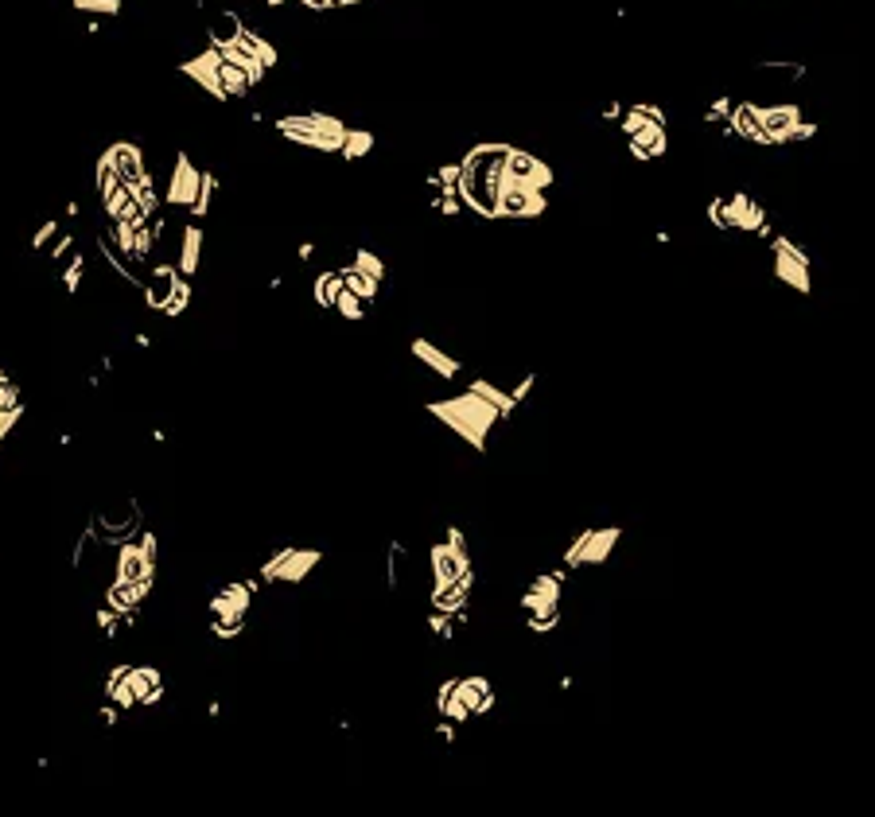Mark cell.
<instances>
[{
  "mask_svg": "<svg viewBox=\"0 0 875 817\" xmlns=\"http://www.w3.org/2000/svg\"><path fill=\"white\" fill-rule=\"evenodd\" d=\"M187 304H191V277H183L179 269H175L172 277V292H168V304H164V316H183L187 312Z\"/></svg>",
  "mask_w": 875,
  "mask_h": 817,
  "instance_id": "obj_32",
  "label": "cell"
},
{
  "mask_svg": "<svg viewBox=\"0 0 875 817\" xmlns=\"http://www.w3.org/2000/svg\"><path fill=\"white\" fill-rule=\"evenodd\" d=\"M125 681H129L137 709H152L164 701V674L156 666H125Z\"/></svg>",
  "mask_w": 875,
  "mask_h": 817,
  "instance_id": "obj_12",
  "label": "cell"
},
{
  "mask_svg": "<svg viewBox=\"0 0 875 817\" xmlns=\"http://www.w3.org/2000/svg\"><path fill=\"white\" fill-rule=\"evenodd\" d=\"M105 156H109V164H113V172H117L121 183H140V179L148 176V172H144V152H140L133 141L109 144Z\"/></svg>",
  "mask_w": 875,
  "mask_h": 817,
  "instance_id": "obj_19",
  "label": "cell"
},
{
  "mask_svg": "<svg viewBox=\"0 0 875 817\" xmlns=\"http://www.w3.org/2000/svg\"><path fill=\"white\" fill-rule=\"evenodd\" d=\"M623 530L619 526H603V530L588 533V549H584V565H607V557L615 553Z\"/></svg>",
  "mask_w": 875,
  "mask_h": 817,
  "instance_id": "obj_25",
  "label": "cell"
},
{
  "mask_svg": "<svg viewBox=\"0 0 875 817\" xmlns=\"http://www.w3.org/2000/svg\"><path fill=\"white\" fill-rule=\"evenodd\" d=\"M210 631H214V639H222V642L238 639L245 631V615H214Z\"/></svg>",
  "mask_w": 875,
  "mask_h": 817,
  "instance_id": "obj_37",
  "label": "cell"
},
{
  "mask_svg": "<svg viewBox=\"0 0 875 817\" xmlns=\"http://www.w3.org/2000/svg\"><path fill=\"white\" fill-rule=\"evenodd\" d=\"M105 697L113 709H137L133 693H129V681H125V666H113V674L105 681Z\"/></svg>",
  "mask_w": 875,
  "mask_h": 817,
  "instance_id": "obj_30",
  "label": "cell"
},
{
  "mask_svg": "<svg viewBox=\"0 0 875 817\" xmlns=\"http://www.w3.org/2000/svg\"><path fill=\"white\" fill-rule=\"evenodd\" d=\"M623 109H627L623 102H611V106L603 109V121H619V117H623Z\"/></svg>",
  "mask_w": 875,
  "mask_h": 817,
  "instance_id": "obj_57",
  "label": "cell"
},
{
  "mask_svg": "<svg viewBox=\"0 0 875 817\" xmlns=\"http://www.w3.org/2000/svg\"><path fill=\"white\" fill-rule=\"evenodd\" d=\"M545 211H549V195L545 191H533V187L510 183V179L498 183L494 218H541Z\"/></svg>",
  "mask_w": 875,
  "mask_h": 817,
  "instance_id": "obj_7",
  "label": "cell"
},
{
  "mask_svg": "<svg viewBox=\"0 0 875 817\" xmlns=\"http://www.w3.org/2000/svg\"><path fill=\"white\" fill-rule=\"evenodd\" d=\"M253 592H257L253 580H245V584H222V588L210 596V615H249Z\"/></svg>",
  "mask_w": 875,
  "mask_h": 817,
  "instance_id": "obj_18",
  "label": "cell"
},
{
  "mask_svg": "<svg viewBox=\"0 0 875 817\" xmlns=\"http://www.w3.org/2000/svg\"><path fill=\"white\" fill-rule=\"evenodd\" d=\"M179 74H187L191 82H199L214 102H230L226 90H222V82H218V51H214V47H207V51L195 55V59H187V63L179 67Z\"/></svg>",
  "mask_w": 875,
  "mask_h": 817,
  "instance_id": "obj_13",
  "label": "cell"
},
{
  "mask_svg": "<svg viewBox=\"0 0 875 817\" xmlns=\"http://www.w3.org/2000/svg\"><path fill=\"white\" fill-rule=\"evenodd\" d=\"M409 351H413V358H417L420 366H428V370H432L436 378H444V382H455V378H459V370H463V366H459V362H455L448 351H440L432 339H413V347H409Z\"/></svg>",
  "mask_w": 875,
  "mask_h": 817,
  "instance_id": "obj_21",
  "label": "cell"
},
{
  "mask_svg": "<svg viewBox=\"0 0 875 817\" xmlns=\"http://www.w3.org/2000/svg\"><path fill=\"white\" fill-rule=\"evenodd\" d=\"M199 179H203V172L195 168V160H191L187 152H179V156H175L172 179H168V195H164V203H168V207H183V211H191V207H195V195H199Z\"/></svg>",
  "mask_w": 875,
  "mask_h": 817,
  "instance_id": "obj_9",
  "label": "cell"
},
{
  "mask_svg": "<svg viewBox=\"0 0 875 817\" xmlns=\"http://www.w3.org/2000/svg\"><path fill=\"white\" fill-rule=\"evenodd\" d=\"M172 277H175V265H156V269H152V281H140L144 304H148L152 312H164L168 292H172Z\"/></svg>",
  "mask_w": 875,
  "mask_h": 817,
  "instance_id": "obj_24",
  "label": "cell"
},
{
  "mask_svg": "<svg viewBox=\"0 0 875 817\" xmlns=\"http://www.w3.org/2000/svg\"><path fill=\"white\" fill-rule=\"evenodd\" d=\"M665 152H669V133H665L662 121H642L630 133V156L634 160H658Z\"/></svg>",
  "mask_w": 875,
  "mask_h": 817,
  "instance_id": "obj_17",
  "label": "cell"
},
{
  "mask_svg": "<svg viewBox=\"0 0 875 817\" xmlns=\"http://www.w3.org/2000/svg\"><path fill=\"white\" fill-rule=\"evenodd\" d=\"M55 238H59V242H55V246H51V261H63V257H70V242H74V238H70V234H55Z\"/></svg>",
  "mask_w": 875,
  "mask_h": 817,
  "instance_id": "obj_56",
  "label": "cell"
},
{
  "mask_svg": "<svg viewBox=\"0 0 875 817\" xmlns=\"http://www.w3.org/2000/svg\"><path fill=\"white\" fill-rule=\"evenodd\" d=\"M467 390H471V393H479V397H483V401H490V405H494V409H498V417H502V421H506V417H510V413H514V409H518V405H514V401H510V393L502 390V386H494V382H490V378H475V382H471V386H467Z\"/></svg>",
  "mask_w": 875,
  "mask_h": 817,
  "instance_id": "obj_28",
  "label": "cell"
},
{
  "mask_svg": "<svg viewBox=\"0 0 875 817\" xmlns=\"http://www.w3.org/2000/svg\"><path fill=\"white\" fill-rule=\"evenodd\" d=\"M724 218H728V230L759 234V238H770V234H774L770 222H767V211H763V203H755L747 191H732V195H724Z\"/></svg>",
  "mask_w": 875,
  "mask_h": 817,
  "instance_id": "obj_8",
  "label": "cell"
},
{
  "mask_svg": "<svg viewBox=\"0 0 875 817\" xmlns=\"http://www.w3.org/2000/svg\"><path fill=\"white\" fill-rule=\"evenodd\" d=\"M432 211H440L444 218H455V214H463V199H459L455 191H436V199H432Z\"/></svg>",
  "mask_w": 875,
  "mask_h": 817,
  "instance_id": "obj_45",
  "label": "cell"
},
{
  "mask_svg": "<svg viewBox=\"0 0 875 817\" xmlns=\"http://www.w3.org/2000/svg\"><path fill=\"white\" fill-rule=\"evenodd\" d=\"M817 133H821V129H817V121H798V125H794V133H790V144H798V141H813V137H817Z\"/></svg>",
  "mask_w": 875,
  "mask_h": 817,
  "instance_id": "obj_53",
  "label": "cell"
},
{
  "mask_svg": "<svg viewBox=\"0 0 875 817\" xmlns=\"http://www.w3.org/2000/svg\"><path fill=\"white\" fill-rule=\"evenodd\" d=\"M222 51V59H230V63H238L249 78H253V86H261V78H265V63L253 55V47L245 43V28H242V36L234 39V43H226V47H218Z\"/></svg>",
  "mask_w": 875,
  "mask_h": 817,
  "instance_id": "obj_23",
  "label": "cell"
},
{
  "mask_svg": "<svg viewBox=\"0 0 875 817\" xmlns=\"http://www.w3.org/2000/svg\"><path fill=\"white\" fill-rule=\"evenodd\" d=\"M343 273V288L347 292H354L362 304H374L378 300V288H382V281H374V277H366V273H358L354 265H347V269H339Z\"/></svg>",
  "mask_w": 875,
  "mask_h": 817,
  "instance_id": "obj_29",
  "label": "cell"
},
{
  "mask_svg": "<svg viewBox=\"0 0 875 817\" xmlns=\"http://www.w3.org/2000/svg\"><path fill=\"white\" fill-rule=\"evenodd\" d=\"M533 386H537V374H525L522 382H518L514 390H506V393H510V401H514V405H525V397L533 393Z\"/></svg>",
  "mask_w": 875,
  "mask_h": 817,
  "instance_id": "obj_51",
  "label": "cell"
},
{
  "mask_svg": "<svg viewBox=\"0 0 875 817\" xmlns=\"http://www.w3.org/2000/svg\"><path fill=\"white\" fill-rule=\"evenodd\" d=\"M732 102L735 98H716V102L708 106V113H704V121H708V125H724L728 113H732Z\"/></svg>",
  "mask_w": 875,
  "mask_h": 817,
  "instance_id": "obj_50",
  "label": "cell"
},
{
  "mask_svg": "<svg viewBox=\"0 0 875 817\" xmlns=\"http://www.w3.org/2000/svg\"><path fill=\"white\" fill-rule=\"evenodd\" d=\"M242 16L238 12H218L214 16V24L207 28V36H210V47H226V43H234V39L242 36Z\"/></svg>",
  "mask_w": 875,
  "mask_h": 817,
  "instance_id": "obj_27",
  "label": "cell"
},
{
  "mask_svg": "<svg viewBox=\"0 0 875 817\" xmlns=\"http://www.w3.org/2000/svg\"><path fill=\"white\" fill-rule=\"evenodd\" d=\"M339 292H343V273H339V269H331V273H319V277H315L312 296H315V304H319V308H331Z\"/></svg>",
  "mask_w": 875,
  "mask_h": 817,
  "instance_id": "obj_31",
  "label": "cell"
},
{
  "mask_svg": "<svg viewBox=\"0 0 875 817\" xmlns=\"http://www.w3.org/2000/svg\"><path fill=\"white\" fill-rule=\"evenodd\" d=\"M502 179L522 183V187H533V191H549V187L557 183V172H553L541 156H533V152H525V148H514V144H510V152H506V160H502Z\"/></svg>",
  "mask_w": 875,
  "mask_h": 817,
  "instance_id": "obj_6",
  "label": "cell"
},
{
  "mask_svg": "<svg viewBox=\"0 0 875 817\" xmlns=\"http://www.w3.org/2000/svg\"><path fill=\"white\" fill-rule=\"evenodd\" d=\"M327 8H347V4H362V0H323Z\"/></svg>",
  "mask_w": 875,
  "mask_h": 817,
  "instance_id": "obj_58",
  "label": "cell"
},
{
  "mask_svg": "<svg viewBox=\"0 0 875 817\" xmlns=\"http://www.w3.org/2000/svg\"><path fill=\"white\" fill-rule=\"evenodd\" d=\"M455 179H459V164H444L428 176V187L432 191H455Z\"/></svg>",
  "mask_w": 875,
  "mask_h": 817,
  "instance_id": "obj_44",
  "label": "cell"
},
{
  "mask_svg": "<svg viewBox=\"0 0 875 817\" xmlns=\"http://www.w3.org/2000/svg\"><path fill=\"white\" fill-rule=\"evenodd\" d=\"M588 533H592V526L588 530H580L576 537H572V545L564 549V569H580L584 565V549H588Z\"/></svg>",
  "mask_w": 875,
  "mask_h": 817,
  "instance_id": "obj_42",
  "label": "cell"
},
{
  "mask_svg": "<svg viewBox=\"0 0 875 817\" xmlns=\"http://www.w3.org/2000/svg\"><path fill=\"white\" fill-rule=\"evenodd\" d=\"M358 273H366V277H374V281H385V261L374 253V249L358 246L354 249V261H350Z\"/></svg>",
  "mask_w": 875,
  "mask_h": 817,
  "instance_id": "obj_36",
  "label": "cell"
},
{
  "mask_svg": "<svg viewBox=\"0 0 875 817\" xmlns=\"http://www.w3.org/2000/svg\"><path fill=\"white\" fill-rule=\"evenodd\" d=\"M156 533L144 530L140 541H121L117 545V580L125 584H156Z\"/></svg>",
  "mask_w": 875,
  "mask_h": 817,
  "instance_id": "obj_4",
  "label": "cell"
},
{
  "mask_svg": "<svg viewBox=\"0 0 875 817\" xmlns=\"http://www.w3.org/2000/svg\"><path fill=\"white\" fill-rule=\"evenodd\" d=\"M148 592H152V584H125V580H113L109 592H105V607H109L113 615H121L125 623H133V615H137L140 604L148 600Z\"/></svg>",
  "mask_w": 875,
  "mask_h": 817,
  "instance_id": "obj_16",
  "label": "cell"
},
{
  "mask_svg": "<svg viewBox=\"0 0 875 817\" xmlns=\"http://www.w3.org/2000/svg\"><path fill=\"white\" fill-rule=\"evenodd\" d=\"M428 417L444 421V428H452L455 436H459L467 448H475V452H487L490 428L502 421L498 409L471 390L444 397V401H428Z\"/></svg>",
  "mask_w": 875,
  "mask_h": 817,
  "instance_id": "obj_1",
  "label": "cell"
},
{
  "mask_svg": "<svg viewBox=\"0 0 875 817\" xmlns=\"http://www.w3.org/2000/svg\"><path fill=\"white\" fill-rule=\"evenodd\" d=\"M471 588H475V569L467 572L452 588H436L432 592V611L452 615L455 623H467V607H471Z\"/></svg>",
  "mask_w": 875,
  "mask_h": 817,
  "instance_id": "obj_15",
  "label": "cell"
},
{
  "mask_svg": "<svg viewBox=\"0 0 875 817\" xmlns=\"http://www.w3.org/2000/svg\"><path fill=\"white\" fill-rule=\"evenodd\" d=\"M455 732H459V724L448 720V716H440L436 720V736H440V744H455Z\"/></svg>",
  "mask_w": 875,
  "mask_h": 817,
  "instance_id": "obj_55",
  "label": "cell"
},
{
  "mask_svg": "<svg viewBox=\"0 0 875 817\" xmlns=\"http://www.w3.org/2000/svg\"><path fill=\"white\" fill-rule=\"evenodd\" d=\"M724 129H728V137H739V141H747V144L770 148L767 133H763V125H759V113H755V102H732V113H728Z\"/></svg>",
  "mask_w": 875,
  "mask_h": 817,
  "instance_id": "obj_14",
  "label": "cell"
},
{
  "mask_svg": "<svg viewBox=\"0 0 875 817\" xmlns=\"http://www.w3.org/2000/svg\"><path fill=\"white\" fill-rule=\"evenodd\" d=\"M24 417V405H16V409H0V444H4V436H8V428L16 425Z\"/></svg>",
  "mask_w": 875,
  "mask_h": 817,
  "instance_id": "obj_54",
  "label": "cell"
},
{
  "mask_svg": "<svg viewBox=\"0 0 875 817\" xmlns=\"http://www.w3.org/2000/svg\"><path fill=\"white\" fill-rule=\"evenodd\" d=\"M117 183H121V179H117V172H113L109 156L102 152V160H98V195H102V203L109 199V195H113V191H117Z\"/></svg>",
  "mask_w": 875,
  "mask_h": 817,
  "instance_id": "obj_43",
  "label": "cell"
},
{
  "mask_svg": "<svg viewBox=\"0 0 875 817\" xmlns=\"http://www.w3.org/2000/svg\"><path fill=\"white\" fill-rule=\"evenodd\" d=\"M428 557H432V592L436 588H452V584H459L471 572V553H459L448 541H436Z\"/></svg>",
  "mask_w": 875,
  "mask_h": 817,
  "instance_id": "obj_11",
  "label": "cell"
},
{
  "mask_svg": "<svg viewBox=\"0 0 875 817\" xmlns=\"http://www.w3.org/2000/svg\"><path fill=\"white\" fill-rule=\"evenodd\" d=\"M755 113H759V125L767 133L770 148H786L794 125L802 121V106H794V102H778V106H759L755 102Z\"/></svg>",
  "mask_w": 875,
  "mask_h": 817,
  "instance_id": "obj_10",
  "label": "cell"
},
{
  "mask_svg": "<svg viewBox=\"0 0 875 817\" xmlns=\"http://www.w3.org/2000/svg\"><path fill=\"white\" fill-rule=\"evenodd\" d=\"M494 709V681L490 677H455L452 693L444 697V705L436 709V716H448L455 724H467L471 716H487Z\"/></svg>",
  "mask_w": 875,
  "mask_h": 817,
  "instance_id": "obj_2",
  "label": "cell"
},
{
  "mask_svg": "<svg viewBox=\"0 0 875 817\" xmlns=\"http://www.w3.org/2000/svg\"><path fill=\"white\" fill-rule=\"evenodd\" d=\"M82 273H86V257H82V253H70V261L63 265V273H59V281H63V288H67L70 296L82 288Z\"/></svg>",
  "mask_w": 875,
  "mask_h": 817,
  "instance_id": "obj_39",
  "label": "cell"
},
{
  "mask_svg": "<svg viewBox=\"0 0 875 817\" xmlns=\"http://www.w3.org/2000/svg\"><path fill=\"white\" fill-rule=\"evenodd\" d=\"M331 308H339V316H343V320H350V323L366 320V304H362L354 292H347V288L335 296V304H331Z\"/></svg>",
  "mask_w": 875,
  "mask_h": 817,
  "instance_id": "obj_38",
  "label": "cell"
},
{
  "mask_svg": "<svg viewBox=\"0 0 875 817\" xmlns=\"http://www.w3.org/2000/svg\"><path fill=\"white\" fill-rule=\"evenodd\" d=\"M370 148H374V133L370 129H347L339 156L343 160H362V156H370Z\"/></svg>",
  "mask_w": 875,
  "mask_h": 817,
  "instance_id": "obj_33",
  "label": "cell"
},
{
  "mask_svg": "<svg viewBox=\"0 0 875 817\" xmlns=\"http://www.w3.org/2000/svg\"><path fill=\"white\" fill-rule=\"evenodd\" d=\"M300 4H308V8H315V12H323V8H327L323 0H300Z\"/></svg>",
  "mask_w": 875,
  "mask_h": 817,
  "instance_id": "obj_59",
  "label": "cell"
},
{
  "mask_svg": "<svg viewBox=\"0 0 875 817\" xmlns=\"http://www.w3.org/2000/svg\"><path fill=\"white\" fill-rule=\"evenodd\" d=\"M55 234H59V218H47V222H43V226H39V230L32 234V242H28V246L43 249L47 242H55Z\"/></svg>",
  "mask_w": 875,
  "mask_h": 817,
  "instance_id": "obj_49",
  "label": "cell"
},
{
  "mask_svg": "<svg viewBox=\"0 0 875 817\" xmlns=\"http://www.w3.org/2000/svg\"><path fill=\"white\" fill-rule=\"evenodd\" d=\"M319 561H323L319 549H277L257 576L265 584H300V580H308V572L319 569Z\"/></svg>",
  "mask_w": 875,
  "mask_h": 817,
  "instance_id": "obj_5",
  "label": "cell"
},
{
  "mask_svg": "<svg viewBox=\"0 0 875 817\" xmlns=\"http://www.w3.org/2000/svg\"><path fill=\"white\" fill-rule=\"evenodd\" d=\"M708 222H712L716 230H724V234H728V218H724V195L708 203Z\"/></svg>",
  "mask_w": 875,
  "mask_h": 817,
  "instance_id": "obj_52",
  "label": "cell"
},
{
  "mask_svg": "<svg viewBox=\"0 0 875 817\" xmlns=\"http://www.w3.org/2000/svg\"><path fill=\"white\" fill-rule=\"evenodd\" d=\"M428 631H432V635H440V639L444 642H452V615H444V611H432V615H428Z\"/></svg>",
  "mask_w": 875,
  "mask_h": 817,
  "instance_id": "obj_48",
  "label": "cell"
},
{
  "mask_svg": "<svg viewBox=\"0 0 875 817\" xmlns=\"http://www.w3.org/2000/svg\"><path fill=\"white\" fill-rule=\"evenodd\" d=\"M214 191H218V179H214V172H203V179H199V195H195V207H191V214H195V218L210 214V199H214Z\"/></svg>",
  "mask_w": 875,
  "mask_h": 817,
  "instance_id": "obj_41",
  "label": "cell"
},
{
  "mask_svg": "<svg viewBox=\"0 0 875 817\" xmlns=\"http://www.w3.org/2000/svg\"><path fill=\"white\" fill-rule=\"evenodd\" d=\"M125 187H129V195H133V203L140 207V214L152 218V214L160 211V195H156V187H152V179L148 176L140 179V183H125Z\"/></svg>",
  "mask_w": 875,
  "mask_h": 817,
  "instance_id": "obj_35",
  "label": "cell"
},
{
  "mask_svg": "<svg viewBox=\"0 0 875 817\" xmlns=\"http://www.w3.org/2000/svg\"><path fill=\"white\" fill-rule=\"evenodd\" d=\"M16 405H24V397H20V386L4 374L0 378V409H16Z\"/></svg>",
  "mask_w": 875,
  "mask_h": 817,
  "instance_id": "obj_47",
  "label": "cell"
},
{
  "mask_svg": "<svg viewBox=\"0 0 875 817\" xmlns=\"http://www.w3.org/2000/svg\"><path fill=\"white\" fill-rule=\"evenodd\" d=\"M199 261H203V226L199 222H187L183 234H179V261L175 269L183 277H195L199 273Z\"/></svg>",
  "mask_w": 875,
  "mask_h": 817,
  "instance_id": "obj_22",
  "label": "cell"
},
{
  "mask_svg": "<svg viewBox=\"0 0 875 817\" xmlns=\"http://www.w3.org/2000/svg\"><path fill=\"white\" fill-rule=\"evenodd\" d=\"M245 43H249V47H253V55H257V59L265 63V71H273V67H277V47H273L269 39L257 36V32H249V28H245Z\"/></svg>",
  "mask_w": 875,
  "mask_h": 817,
  "instance_id": "obj_40",
  "label": "cell"
},
{
  "mask_svg": "<svg viewBox=\"0 0 875 817\" xmlns=\"http://www.w3.org/2000/svg\"><path fill=\"white\" fill-rule=\"evenodd\" d=\"M525 627H529L533 635H549V631H557L560 604H545V607H537V611H529V615H525Z\"/></svg>",
  "mask_w": 875,
  "mask_h": 817,
  "instance_id": "obj_34",
  "label": "cell"
},
{
  "mask_svg": "<svg viewBox=\"0 0 875 817\" xmlns=\"http://www.w3.org/2000/svg\"><path fill=\"white\" fill-rule=\"evenodd\" d=\"M770 253H774V277L786 288H794L798 296L813 292V265L809 253L798 249L786 234H770Z\"/></svg>",
  "mask_w": 875,
  "mask_h": 817,
  "instance_id": "obj_3",
  "label": "cell"
},
{
  "mask_svg": "<svg viewBox=\"0 0 875 817\" xmlns=\"http://www.w3.org/2000/svg\"><path fill=\"white\" fill-rule=\"evenodd\" d=\"M560 596H564V569L541 572V576L529 584V592H522L518 607L529 615V611H537V607H545V604H560Z\"/></svg>",
  "mask_w": 875,
  "mask_h": 817,
  "instance_id": "obj_20",
  "label": "cell"
},
{
  "mask_svg": "<svg viewBox=\"0 0 875 817\" xmlns=\"http://www.w3.org/2000/svg\"><path fill=\"white\" fill-rule=\"evenodd\" d=\"M78 12H98V16H117L121 0H70Z\"/></svg>",
  "mask_w": 875,
  "mask_h": 817,
  "instance_id": "obj_46",
  "label": "cell"
},
{
  "mask_svg": "<svg viewBox=\"0 0 875 817\" xmlns=\"http://www.w3.org/2000/svg\"><path fill=\"white\" fill-rule=\"evenodd\" d=\"M218 51V47H214ZM218 82H222V90H226V98H245L249 90H253V78L238 67V63H230V59H222V51H218Z\"/></svg>",
  "mask_w": 875,
  "mask_h": 817,
  "instance_id": "obj_26",
  "label": "cell"
}]
</instances>
